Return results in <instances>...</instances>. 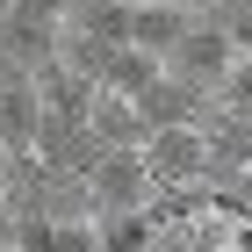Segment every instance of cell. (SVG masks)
<instances>
[{"instance_id": "obj_12", "label": "cell", "mask_w": 252, "mask_h": 252, "mask_svg": "<svg viewBox=\"0 0 252 252\" xmlns=\"http://www.w3.org/2000/svg\"><path fill=\"white\" fill-rule=\"evenodd\" d=\"M231 202H238V209L252 216V173H245V180H238V188H231Z\"/></svg>"}, {"instance_id": "obj_11", "label": "cell", "mask_w": 252, "mask_h": 252, "mask_svg": "<svg viewBox=\"0 0 252 252\" xmlns=\"http://www.w3.org/2000/svg\"><path fill=\"white\" fill-rule=\"evenodd\" d=\"M216 108H231V116H252V58H238L216 87Z\"/></svg>"}, {"instance_id": "obj_3", "label": "cell", "mask_w": 252, "mask_h": 252, "mask_svg": "<svg viewBox=\"0 0 252 252\" xmlns=\"http://www.w3.org/2000/svg\"><path fill=\"white\" fill-rule=\"evenodd\" d=\"M158 65H166V79H180V87H194L202 101H216V87H223V72L238 65V51L216 36L209 22H202V7H194V29H188V36H180Z\"/></svg>"}, {"instance_id": "obj_13", "label": "cell", "mask_w": 252, "mask_h": 252, "mask_svg": "<svg viewBox=\"0 0 252 252\" xmlns=\"http://www.w3.org/2000/svg\"><path fill=\"white\" fill-rule=\"evenodd\" d=\"M0 245H7V209H0Z\"/></svg>"}, {"instance_id": "obj_14", "label": "cell", "mask_w": 252, "mask_h": 252, "mask_svg": "<svg viewBox=\"0 0 252 252\" xmlns=\"http://www.w3.org/2000/svg\"><path fill=\"white\" fill-rule=\"evenodd\" d=\"M166 7H202V0H166Z\"/></svg>"}, {"instance_id": "obj_6", "label": "cell", "mask_w": 252, "mask_h": 252, "mask_svg": "<svg viewBox=\"0 0 252 252\" xmlns=\"http://www.w3.org/2000/svg\"><path fill=\"white\" fill-rule=\"evenodd\" d=\"M194 29V7H166V0H130V43L137 51H152V58H166L180 36Z\"/></svg>"}, {"instance_id": "obj_9", "label": "cell", "mask_w": 252, "mask_h": 252, "mask_svg": "<svg viewBox=\"0 0 252 252\" xmlns=\"http://www.w3.org/2000/svg\"><path fill=\"white\" fill-rule=\"evenodd\" d=\"M158 79H166V65H158L152 51H137V43H116L94 87H101V94H116V101H137V94H152Z\"/></svg>"}, {"instance_id": "obj_5", "label": "cell", "mask_w": 252, "mask_h": 252, "mask_svg": "<svg viewBox=\"0 0 252 252\" xmlns=\"http://www.w3.org/2000/svg\"><path fill=\"white\" fill-rule=\"evenodd\" d=\"M36 130H43L36 79L0 65V158H29V152H36Z\"/></svg>"}, {"instance_id": "obj_10", "label": "cell", "mask_w": 252, "mask_h": 252, "mask_svg": "<svg viewBox=\"0 0 252 252\" xmlns=\"http://www.w3.org/2000/svg\"><path fill=\"white\" fill-rule=\"evenodd\" d=\"M94 231H101V252H152L158 231H166V216L152 202V209H137V216H101Z\"/></svg>"}, {"instance_id": "obj_1", "label": "cell", "mask_w": 252, "mask_h": 252, "mask_svg": "<svg viewBox=\"0 0 252 252\" xmlns=\"http://www.w3.org/2000/svg\"><path fill=\"white\" fill-rule=\"evenodd\" d=\"M144 173L158 194H202L209 188V144H202V123H173V130L144 137Z\"/></svg>"}, {"instance_id": "obj_4", "label": "cell", "mask_w": 252, "mask_h": 252, "mask_svg": "<svg viewBox=\"0 0 252 252\" xmlns=\"http://www.w3.org/2000/svg\"><path fill=\"white\" fill-rule=\"evenodd\" d=\"M202 144H209V188L231 194L238 180L252 173V116H231V108H216L202 116Z\"/></svg>"}, {"instance_id": "obj_7", "label": "cell", "mask_w": 252, "mask_h": 252, "mask_svg": "<svg viewBox=\"0 0 252 252\" xmlns=\"http://www.w3.org/2000/svg\"><path fill=\"white\" fill-rule=\"evenodd\" d=\"M65 36H87L101 51L130 43V0H65Z\"/></svg>"}, {"instance_id": "obj_2", "label": "cell", "mask_w": 252, "mask_h": 252, "mask_svg": "<svg viewBox=\"0 0 252 252\" xmlns=\"http://www.w3.org/2000/svg\"><path fill=\"white\" fill-rule=\"evenodd\" d=\"M87 202H94V223H101V216L152 209L158 188H152V173H144V152H101L94 166H87Z\"/></svg>"}, {"instance_id": "obj_8", "label": "cell", "mask_w": 252, "mask_h": 252, "mask_svg": "<svg viewBox=\"0 0 252 252\" xmlns=\"http://www.w3.org/2000/svg\"><path fill=\"white\" fill-rule=\"evenodd\" d=\"M130 108H137V123H144V137H152V130H173V123H202V116H209V101L194 94V87H180V79H158L152 94H137Z\"/></svg>"}]
</instances>
